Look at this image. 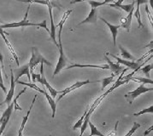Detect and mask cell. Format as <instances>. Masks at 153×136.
Masks as SVG:
<instances>
[{
  "instance_id": "cell-36",
  "label": "cell",
  "mask_w": 153,
  "mask_h": 136,
  "mask_svg": "<svg viewBox=\"0 0 153 136\" xmlns=\"http://www.w3.org/2000/svg\"><path fill=\"white\" fill-rule=\"evenodd\" d=\"M114 1H115V0H104L103 3H104V4H110V3L114 2Z\"/></svg>"
},
{
  "instance_id": "cell-34",
  "label": "cell",
  "mask_w": 153,
  "mask_h": 136,
  "mask_svg": "<svg viewBox=\"0 0 153 136\" xmlns=\"http://www.w3.org/2000/svg\"><path fill=\"white\" fill-rule=\"evenodd\" d=\"M152 129H153V126H152H152H151V128H150V129H147L146 131L145 132V134H144V135L146 136L147 135H148V134H150V133H151V132L152 131Z\"/></svg>"
},
{
  "instance_id": "cell-17",
  "label": "cell",
  "mask_w": 153,
  "mask_h": 136,
  "mask_svg": "<svg viewBox=\"0 0 153 136\" xmlns=\"http://www.w3.org/2000/svg\"><path fill=\"white\" fill-rule=\"evenodd\" d=\"M86 68V67H92V68H98V69H103V70H109L110 67L108 66V64L105 65H80V64H72L70 65L67 69H71V68Z\"/></svg>"
},
{
  "instance_id": "cell-12",
  "label": "cell",
  "mask_w": 153,
  "mask_h": 136,
  "mask_svg": "<svg viewBox=\"0 0 153 136\" xmlns=\"http://www.w3.org/2000/svg\"><path fill=\"white\" fill-rule=\"evenodd\" d=\"M4 34H8L7 32H4V29H2L1 27H0V35H1V37H3V39H4V43H6L7 47H8V49L10 51V53H11V55H12L13 58L15 59V61H16V65L19 66V58L17 55H16V51L14 50V48H13V46L11 45V43L9 42V40L7 39V37H5V35Z\"/></svg>"
},
{
  "instance_id": "cell-16",
  "label": "cell",
  "mask_w": 153,
  "mask_h": 136,
  "mask_svg": "<svg viewBox=\"0 0 153 136\" xmlns=\"http://www.w3.org/2000/svg\"><path fill=\"white\" fill-rule=\"evenodd\" d=\"M148 3V0H136V4H137V8H136V10L135 12H134V16L138 20V23H139V26L140 27H144V25L141 21V16H140V7L141 4H147Z\"/></svg>"
},
{
  "instance_id": "cell-32",
  "label": "cell",
  "mask_w": 153,
  "mask_h": 136,
  "mask_svg": "<svg viewBox=\"0 0 153 136\" xmlns=\"http://www.w3.org/2000/svg\"><path fill=\"white\" fill-rule=\"evenodd\" d=\"M0 66L1 67H4V56L2 55V53L0 52Z\"/></svg>"
},
{
  "instance_id": "cell-8",
  "label": "cell",
  "mask_w": 153,
  "mask_h": 136,
  "mask_svg": "<svg viewBox=\"0 0 153 136\" xmlns=\"http://www.w3.org/2000/svg\"><path fill=\"white\" fill-rule=\"evenodd\" d=\"M13 108H14V104L11 103L10 105H8L7 109L4 111V112L3 113L2 117L0 118V125H1V129L4 131L5 128H6L7 124L10 120V118L11 117L12 115V111H13Z\"/></svg>"
},
{
  "instance_id": "cell-26",
  "label": "cell",
  "mask_w": 153,
  "mask_h": 136,
  "mask_svg": "<svg viewBox=\"0 0 153 136\" xmlns=\"http://www.w3.org/2000/svg\"><path fill=\"white\" fill-rule=\"evenodd\" d=\"M153 69V65L152 64H150V65H146V66H145V67H143L141 68L140 71L144 73V74L146 76L147 78L149 77V75H150V72L151 71H152Z\"/></svg>"
},
{
  "instance_id": "cell-21",
  "label": "cell",
  "mask_w": 153,
  "mask_h": 136,
  "mask_svg": "<svg viewBox=\"0 0 153 136\" xmlns=\"http://www.w3.org/2000/svg\"><path fill=\"white\" fill-rule=\"evenodd\" d=\"M16 83H19V84H22V85H25V86L27 87H29L31 88H33V89H34V90H36L38 92H39V93L43 94L44 89H41V88H39V87H38L34 83H25V82H21V81H17L16 82Z\"/></svg>"
},
{
  "instance_id": "cell-37",
  "label": "cell",
  "mask_w": 153,
  "mask_h": 136,
  "mask_svg": "<svg viewBox=\"0 0 153 136\" xmlns=\"http://www.w3.org/2000/svg\"><path fill=\"white\" fill-rule=\"evenodd\" d=\"M0 82L4 83V82H3V77H2V67H1V66H0Z\"/></svg>"
},
{
  "instance_id": "cell-9",
  "label": "cell",
  "mask_w": 153,
  "mask_h": 136,
  "mask_svg": "<svg viewBox=\"0 0 153 136\" xmlns=\"http://www.w3.org/2000/svg\"><path fill=\"white\" fill-rule=\"evenodd\" d=\"M40 77H41V81H40V83L43 85V86L46 87V88L49 90L50 94H51V96L52 98H55L56 96L57 95V90H56L55 88H53V87L49 83L47 82L45 75H44V64H40Z\"/></svg>"
},
{
  "instance_id": "cell-30",
  "label": "cell",
  "mask_w": 153,
  "mask_h": 136,
  "mask_svg": "<svg viewBox=\"0 0 153 136\" xmlns=\"http://www.w3.org/2000/svg\"><path fill=\"white\" fill-rule=\"evenodd\" d=\"M88 3H89V4H90L91 7L93 8V9H97L98 7L104 5V4L103 2H98V1H94V0H89Z\"/></svg>"
},
{
  "instance_id": "cell-10",
  "label": "cell",
  "mask_w": 153,
  "mask_h": 136,
  "mask_svg": "<svg viewBox=\"0 0 153 136\" xmlns=\"http://www.w3.org/2000/svg\"><path fill=\"white\" fill-rule=\"evenodd\" d=\"M11 72V78H10V88L9 89V91L7 92L6 98L4 99V101L3 102L4 104H6L7 105H10L12 103L13 96H14V93H15V86H16V82H15V78H14V74H13V71H10Z\"/></svg>"
},
{
  "instance_id": "cell-4",
  "label": "cell",
  "mask_w": 153,
  "mask_h": 136,
  "mask_svg": "<svg viewBox=\"0 0 153 136\" xmlns=\"http://www.w3.org/2000/svg\"><path fill=\"white\" fill-rule=\"evenodd\" d=\"M153 88H147V87L145 86V84H140V86L138 87L137 88H135L134 90L131 91V92H128V93L125 94V98L129 102V104H133L134 100L137 97H139L140 94L144 93H146V92H149V91H152Z\"/></svg>"
},
{
  "instance_id": "cell-14",
  "label": "cell",
  "mask_w": 153,
  "mask_h": 136,
  "mask_svg": "<svg viewBox=\"0 0 153 136\" xmlns=\"http://www.w3.org/2000/svg\"><path fill=\"white\" fill-rule=\"evenodd\" d=\"M134 8H133L131 10V11L128 13V16L126 18L121 19V27H123L124 29H126L127 31H130V27H131V24H132V19H133V15H134Z\"/></svg>"
},
{
  "instance_id": "cell-11",
  "label": "cell",
  "mask_w": 153,
  "mask_h": 136,
  "mask_svg": "<svg viewBox=\"0 0 153 136\" xmlns=\"http://www.w3.org/2000/svg\"><path fill=\"white\" fill-rule=\"evenodd\" d=\"M104 59L106 60V61L108 63V66H109V67L110 69L113 72V73L115 74V76H117V75H119L121 72H123V71L124 70L123 69V66H121V64H118V63H115V62H113L112 61H110V59L108 58V56L107 55L105 54V56H104Z\"/></svg>"
},
{
  "instance_id": "cell-39",
  "label": "cell",
  "mask_w": 153,
  "mask_h": 136,
  "mask_svg": "<svg viewBox=\"0 0 153 136\" xmlns=\"http://www.w3.org/2000/svg\"><path fill=\"white\" fill-rule=\"evenodd\" d=\"M148 1H150V5H151V7L152 6V0H148Z\"/></svg>"
},
{
  "instance_id": "cell-22",
  "label": "cell",
  "mask_w": 153,
  "mask_h": 136,
  "mask_svg": "<svg viewBox=\"0 0 153 136\" xmlns=\"http://www.w3.org/2000/svg\"><path fill=\"white\" fill-rule=\"evenodd\" d=\"M114 78H115V74L112 73V75L110 77H108V78H103L102 80H100L101 83H102V90H104V88L108 86L109 84H110L113 81H114Z\"/></svg>"
},
{
  "instance_id": "cell-1",
  "label": "cell",
  "mask_w": 153,
  "mask_h": 136,
  "mask_svg": "<svg viewBox=\"0 0 153 136\" xmlns=\"http://www.w3.org/2000/svg\"><path fill=\"white\" fill-rule=\"evenodd\" d=\"M72 10H68V11L64 13L62 18L60 20V22L56 26V27H59V31H58V49H59V59L58 61L56 63V66L55 71L53 72V78L56 76L57 74L60 73L62 70L67 66L68 64V58L67 56H65L64 51H63V47H62V28H63V25L65 23V21L67 20L68 17L69 16V15L72 13Z\"/></svg>"
},
{
  "instance_id": "cell-5",
  "label": "cell",
  "mask_w": 153,
  "mask_h": 136,
  "mask_svg": "<svg viewBox=\"0 0 153 136\" xmlns=\"http://www.w3.org/2000/svg\"><path fill=\"white\" fill-rule=\"evenodd\" d=\"M98 81H94V82H91V81L89 80H86V81H79V82H76V83H74L73 85H71V86H69L67 88H65V89H63V90H59V91H57V93L58 94H61V95L58 97V99L56 100V102H58L60 99H62L67 94L70 93V92H72L74 90H75V89H77V88H79L80 87L84 86V85H86V84H89V83H97Z\"/></svg>"
},
{
  "instance_id": "cell-27",
  "label": "cell",
  "mask_w": 153,
  "mask_h": 136,
  "mask_svg": "<svg viewBox=\"0 0 153 136\" xmlns=\"http://www.w3.org/2000/svg\"><path fill=\"white\" fill-rule=\"evenodd\" d=\"M87 111H88V109H86V111H85V112H84V114L82 115V117L78 120V122H77L76 124L74 125V127H73L74 130L78 129H80V127H81V125H82V123H83V121H84V118H85V116H86Z\"/></svg>"
},
{
  "instance_id": "cell-18",
  "label": "cell",
  "mask_w": 153,
  "mask_h": 136,
  "mask_svg": "<svg viewBox=\"0 0 153 136\" xmlns=\"http://www.w3.org/2000/svg\"><path fill=\"white\" fill-rule=\"evenodd\" d=\"M43 94L45 96V98L47 99L50 106H51V110H52V115H51V117H52V118H54L56 115V102L54 101L53 98H52L45 90H44L43 91Z\"/></svg>"
},
{
  "instance_id": "cell-23",
  "label": "cell",
  "mask_w": 153,
  "mask_h": 136,
  "mask_svg": "<svg viewBox=\"0 0 153 136\" xmlns=\"http://www.w3.org/2000/svg\"><path fill=\"white\" fill-rule=\"evenodd\" d=\"M88 125L90 126V129H91V134H90V135L89 136H105L104 134L101 133V132L97 129V127L94 126V124H92V123H91L90 121H89Z\"/></svg>"
},
{
  "instance_id": "cell-3",
  "label": "cell",
  "mask_w": 153,
  "mask_h": 136,
  "mask_svg": "<svg viewBox=\"0 0 153 136\" xmlns=\"http://www.w3.org/2000/svg\"><path fill=\"white\" fill-rule=\"evenodd\" d=\"M39 64H45L49 67H51L52 64L50 61H48L45 57H44L36 47H33L32 48V56L28 65H29V69H30V75L32 72H33L34 69Z\"/></svg>"
},
{
  "instance_id": "cell-20",
  "label": "cell",
  "mask_w": 153,
  "mask_h": 136,
  "mask_svg": "<svg viewBox=\"0 0 153 136\" xmlns=\"http://www.w3.org/2000/svg\"><path fill=\"white\" fill-rule=\"evenodd\" d=\"M130 81L133 80L135 81V82H138V83H140L141 84H153V81L152 79H150L148 78H140V77H138V78H133L131 77L130 78Z\"/></svg>"
},
{
  "instance_id": "cell-15",
  "label": "cell",
  "mask_w": 153,
  "mask_h": 136,
  "mask_svg": "<svg viewBox=\"0 0 153 136\" xmlns=\"http://www.w3.org/2000/svg\"><path fill=\"white\" fill-rule=\"evenodd\" d=\"M101 20H103L104 23L107 25V26L109 27V29H110V32H111V35H112V38H113V44L114 45H116V42H117V33H118V29L121 27V26L118 25V26H115V25H112V24H110V22H108L104 18H101Z\"/></svg>"
},
{
  "instance_id": "cell-31",
  "label": "cell",
  "mask_w": 153,
  "mask_h": 136,
  "mask_svg": "<svg viewBox=\"0 0 153 136\" xmlns=\"http://www.w3.org/2000/svg\"><path fill=\"white\" fill-rule=\"evenodd\" d=\"M148 5H146V13H147V15H148V18L150 19V21H151V24H152V25L153 24V21H152V13H151V11H150V10H149V8H148Z\"/></svg>"
},
{
  "instance_id": "cell-25",
  "label": "cell",
  "mask_w": 153,
  "mask_h": 136,
  "mask_svg": "<svg viewBox=\"0 0 153 136\" xmlns=\"http://www.w3.org/2000/svg\"><path fill=\"white\" fill-rule=\"evenodd\" d=\"M26 90H27V88H23L20 93L18 94V95L15 98V99H13V101H12V103L14 104V108H15V110H19V111H22V107L20 106V105L17 104V99H18L19 98V96L21 95V94H22L24 93V92H26Z\"/></svg>"
},
{
  "instance_id": "cell-13",
  "label": "cell",
  "mask_w": 153,
  "mask_h": 136,
  "mask_svg": "<svg viewBox=\"0 0 153 136\" xmlns=\"http://www.w3.org/2000/svg\"><path fill=\"white\" fill-rule=\"evenodd\" d=\"M97 20H98V15H97V9H91V11L89 13L88 16L86 17L84 20L80 21V23L76 26L82 25V24H86V23H92V24H97Z\"/></svg>"
},
{
  "instance_id": "cell-6",
  "label": "cell",
  "mask_w": 153,
  "mask_h": 136,
  "mask_svg": "<svg viewBox=\"0 0 153 136\" xmlns=\"http://www.w3.org/2000/svg\"><path fill=\"white\" fill-rule=\"evenodd\" d=\"M13 74H14V78H15V82L16 83V82L19 81V78L23 76V75H26L28 78V80L31 81V75H30V69H29V65L28 63L26 64V65H23L22 67H21L16 68L13 71Z\"/></svg>"
},
{
  "instance_id": "cell-33",
  "label": "cell",
  "mask_w": 153,
  "mask_h": 136,
  "mask_svg": "<svg viewBox=\"0 0 153 136\" xmlns=\"http://www.w3.org/2000/svg\"><path fill=\"white\" fill-rule=\"evenodd\" d=\"M0 88H2V90L4 91V93L7 94V92H8V91H7L6 88H5V86L4 85V83H1V82H0Z\"/></svg>"
},
{
  "instance_id": "cell-19",
  "label": "cell",
  "mask_w": 153,
  "mask_h": 136,
  "mask_svg": "<svg viewBox=\"0 0 153 136\" xmlns=\"http://www.w3.org/2000/svg\"><path fill=\"white\" fill-rule=\"evenodd\" d=\"M134 4L135 2H133L132 4H110V7H113V8H117V9H121L124 10L125 12L129 13L131 11V10L133 8H134Z\"/></svg>"
},
{
  "instance_id": "cell-38",
  "label": "cell",
  "mask_w": 153,
  "mask_h": 136,
  "mask_svg": "<svg viewBox=\"0 0 153 136\" xmlns=\"http://www.w3.org/2000/svg\"><path fill=\"white\" fill-rule=\"evenodd\" d=\"M4 133V130L1 129V125H0V136L2 135V134Z\"/></svg>"
},
{
  "instance_id": "cell-7",
  "label": "cell",
  "mask_w": 153,
  "mask_h": 136,
  "mask_svg": "<svg viewBox=\"0 0 153 136\" xmlns=\"http://www.w3.org/2000/svg\"><path fill=\"white\" fill-rule=\"evenodd\" d=\"M108 55H110V56H112L114 59H116L117 61V63L118 64H122L123 66H126L127 67L130 68V69H133V70H134V72H133V73H134L136 72L140 68L142 67V65H140L139 61H127V60H123L122 58H120V57H118V56H115V55H113V54H110V53H108Z\"/></svg>"
},
{
  "instance_id": "cell-40",
  "label": "cell",
  "mask_w": 153,
  "mask_h": 136,
  "mask_svg": "<svg viewBox=\"0 0 153 136\" xmlns=\"http://www.w3.org/2000/svg\"><path fill=\"white\" fill-rule=\"evenodd\" d=\"M4 105V103H3V102H2V103H0V106H1V105ZM0 111H1V110H0Z\"/></svg>"
},
{
  "instance_id": "cell-28",
  "label": "cell",
  "mask_w": 153,
  "mask_h": 136,
  "mask_svg": "<svg viewBox=\"0 0 153 136\" xmlns=\"http://www.w3.org/2000/svg\"><path fill=\"white\" fill-rule=\"evenodd\" d=\"M146 113H153V105H151L150 107H148L146 109H144V110L139 111L137 113H134L133 115L135 117H139V116H141V115L146 114Z\"/></svg>"
},
{
  "instance_id": "cell-2",
  "label": "cell",
  "mask_w": 153,
  "mask_h": 136,
  "mask_svg": "<svg viewBox=\"0 0 153 136\" xmlns=\"http://www.w3.org/2000/svg\"><path fill=\"white\" fill-rule=\"evenodd\" d=\"M31 5L27 7V11H26V14H25L24 18L22 19V20H20L19 22H13V23H9V24H4V25H1L0 27L2 29H6V28H16V27H24V26H38L39 28V27H42L45 30L49 32V34L51 33V31L50 29L47 27V25H46V20H44L41 23H32V22H29L27 20V15H28V12H29V10H30Z\"/></svg>"
},
{
  "instance_id": "cell-35",
  "label": "cell",
  "mask_w": 153,
  "mask_h": 136,
  "mask_svg": "<svg viewBox=\"0 0 153 136\" xmlns=\"http://www.w3.org/2000/svg\"><path fill=\"white\" fill-rule=\"evenodd\" d=\"M84 1H89V0H73L70 2V4H76V3H80V2H84Z\"/></svg>"
},
{
  "instance_id": "cell-29",
  "label": "cell",
  "mask_w": 153,
  "mask_h": 136,
  "mask_svg": "<svg viewBox=\"0 0 153 136\" xmlns=\"http://www.w3.org/2000/svg\"><path fill=\"white\" fill-rule=\"evenodd\" d=\"M140 124H138V123H134V125H133V127H132V129L129 130L128 132V134L125 136H133V135L136 132V130L138 129H140Z\"/></svg>"
},
{
  "instance_id": "cell-24",
  "label": "cell",
  "mask_w": 153,
  "mask_h": 136,
  "mask_svg": "<svg viewBox=\"0 0 153 136\" xmlns=\"http://www.w3.org/2000/svg\"><path fill=\"white\" fill-rule=\"evenodd\" d=\"M119 49H120V50H121V56H122V57L125 58V59H127V60H131V61H134V60L135 59L134 57L132 56L128 50H125L122 45H120V46H119Z\"/></svg>"
}]
</instances>
